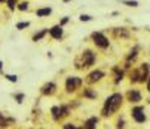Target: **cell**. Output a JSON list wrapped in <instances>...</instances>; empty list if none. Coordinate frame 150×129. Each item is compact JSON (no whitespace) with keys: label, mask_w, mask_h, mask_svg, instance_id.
<instances>
[{"label":"cell","mask_w":150,"mask_h":129,"mask_svg":"<svg viewBox=\"0 0 150 129\" xmlns=\"http://www.w3.org/2000/svg\"><path fill=\"white\" fill-rule=\"evenodd\" d=\"M122 101H123V98H122L120 93L111 95V96L107 99V102H105L104 110H102V114H104V116H111L112 113H116V111L120 108V105H122Z\"/></svg>","instance_id":"6da1fadb"},{"label":"cell","mask_w":150,"mask_h":129,"mask_svg":"<svg viewBox=\"0 0 150 129\" xmlns=\"http://www.w3.org/2000/svg\"><path fill=\"white\" fill-rule=\"evenodd\" d=\"M81 60L83 62H81V64H78V68H89L95 63V54L90 50H86L83 53V56H81Z\"/></svg>","instance_id":"7a4b0ae2"},{"label":"cell","mask_w":150,"mask_h":129,"mask_svg":"<svg viewBox=\"0 0 150 129\" xmlns=\"http://www.w3.org/2000/svg\"><path fill=\"white\" fill-rule=\"evenodd\" d=\"M92 39H93V42L98 45V47H101V48H107L108 45H110V42H108V39L101 33V32H95L93 35H92Z\"/></svg>","instance_id":"3957f363"},{"label":"cell","mask_w":150,"mask_h":129,"mask_svg":"<svg viewBox=\"0 0 150 129\" xmlns=\"http://www.w3.org/2000/svg\"><path fill=\"white\" fill-rule=\"evenodd\" d=\"M81 78H77V77H69V78L66 80V92H75L77 89H80L81 86Z\"/></svg>","instance_id":"277c9868"},{"label":"cell","mask_w":150,"mask_h":129,"mask_svg":"<svg viewBox=\"0 0 150 129\" xmlns=\"http://www.w3.org/2000/svg\"><path fill=\"white\" fill-rule=\"evenodd\" d=\"M51 113H53L54 120H60L62 117H65V116L69 114V110L66 107H53L51 108Z\"/></svg>","instance_id":"5b68a950"},{"label":"cell","mask_w":150,"mask_h":129,"mask_svg":"<svg viewBox=\"0 0 150 129\" xmlns=\"http://www.w3.org/2000/svg\"><path fill=\"white\" fill-rule=\"evenodd\" d=\"M143 111H144V108H141V107H137V108L132 110V117H134L135 122H138V123L146 122V114Z\"/></svg>","instance_id":"8992f818"},{"label":"cell","mask_w":150,"mask_h":129,"mask_svg":"<svg viewBox=\"0 0 150 129\" xmlns=\"http://www.w3.org/2000/svg\"><path fill=\"white\" fill-rule=\"evenodd\" d=\"M147 77H149V64L144 63L141 66V74L138 72V81H141V83L147 81Z\"/></svg>","instance_id":"52a82bcc"},{"label":"cell","mask_w":150,"mask_h":129,"mask_svg":"<svg viewBox=\"0 0 150 129\" xmlns=\"http://www.w3.org/2000/svg\"><path fill=\"white\" fill-rule=\"evenodd\" d=\"M126 96H128V101H131V102H140L141 101V93L137 92V90H129Z\"/></svg>","instance_id":"ba28073f"},{"label":"cell","mask_w":150,"mask_h":129,"mask_svg":"<svg viewBox=\"0 0 150 129\" xmlns=\"http://www.w3.org/2000/svg\"><path fill=\"white\" fill-rule=\"evenodd\" d=\"M41 92H42V95H53V93L56 92V84H54V83L45 84V86L41 89Z\"/></svg>","instance_id":"9c48e42d"},{"label":"cell","mask_w":150,"mask_h":129,"mask_svg":"<svg viewBox=\"0 0 150 129\" xmlns=\"http://www.w3.org/2000/svg\"><path fill=\"white\" fill-rule=\"evenodd\" d=\"M102 77H104V72H102V71H93V72L89 75L87 81H89V83H95V81H99Z\"/></svg>","instance_id":"30bf717a"},{"label":"cell","mask_w":150,"mask_h":129,"mask_svg":"<svg viewBox=\"0 0 150 129\" xmlns=\"http://www.w3.org/2000/svg\"><path fill=\"white\" fill-rule=\"evenodd\" d=\"M50 35H51L54 39H60L62 35H63V30H62L60 26H54L53 29H50Z\"/></svg>","instance_id":"8fae6325"},{"label":"cell","mask_w":150,"mask_h":129,"mask_svg":"<svg viewBox=\"0 0 150 129\" xmlns=\"http://www.w3.org/2000/svg\"><path fill=\"white\" fill-rule=\"evenodd\" d=\"M96 123H98V119L96 117H90L89 120L84 123V128L83 129H95L96 128Z\"/></svg>","instance_id":"7c38bea8"},{"label":"cell","mask_w":150,"mask_h":129,"mask_svg":"<svg viewBox=\"0 0 150 129\" xmlns=\"http://www.w3.org/2000/svg\"><path fill=\"white\" fill-rule=\"evenodd\" d=\"M50 14H51V9L50 8H44V9H38L36 11L38 17H45V15H50Z\"/></svg>","instance_id":"4fadbf2b"},{"label":"cell","mask_w":150,"mask_h":129,"mask_svg":"<svg viewBox=\"0 0 150 129\" xmlns=\"http://www.w3.org/2000/svg\"><path fill=\"white\" fill-rule=\"evenodd\" d=\"M114 36H123V38H128L129 33L125 30V29H116L114 30Z\"/></svg>","instance_id":"5bb4252c"},{"label":"cell","mask_w":150,"mask_h":129,"mask_svg":"<svg viewBox=\"0 0 150 129\" xmlns=\"http://www.w3.org/2000/svg\"><path fill=\"white\" fill-rule=\"evenodd\" d=\"M47 33H48V30H47V29H45V30H41L39 33H36V35L33 36V41L36 42V41H39V39H42V38H44V36H45Z\"/></svg>","instance_id":"9a60e30c"},{"label":"cell","mask_w":150,"mask_h":129,"mask_svg":"<svg viewBox=\"0 0 150 129\" xmlns=\"http://www.w3.org/2000/svg\"><path fill=\"white\" fill-rule=\"evenodd\" d=\"M84 96H86V98H90V99H95V98H96V93L92 92L90 89H86V90H84Z\"/></svg>","instance_id":"2e32d148"},{"label":"cell","mask_w":150,"mask_h":129,"mask_svg":"<svg viewBox=\"0 0 150 129\" xmlns=\"http://www.w3.org/2000/svg\"><path fill=\"white\" fill-rule=\"evenodd\" d=\"M29 26H30V23H27V21H24V23H18V24H17V29L23 30V29H26V27H29Z\"/></svg>","instance_id":"e0dca14e"},{"label":"cell","mask_w":150,"mask_h":129,"mask_svg":"<svg viewBox=\"0 0 150 129\" xmlns=\"http://www.w3.org/2000/svg\"><path fill=\"white\" fill-rule=\"evenodd\" d=\"M27 8H29V3H27V2H21V3L18 5V9H20V11H27Z\"/></svg>","instance_id":"ac0fdd59"},{"label":"cell","mask_w":150,"mask_h":129,"mask_svg":"<svg viewBox=\"0 0 150 129\" xmlns=\"http://www.w3.org/2000/svg\"><path fill=\"white\" fill-rule=\"evenodd\" d=\"M15 99H17V102H18V104H21V102H23V99H24V95H23V93H18V95H15Z\"/></svg>","instance_id":"d6986e66"},{"label":"cell","mask_w":150,"mask_h":129,"mask_svg":"<svg viewBox=\"0 0 150 129\" xmlns=\"http://www.w3.org/2000/svg\"><path fill=\"white\" fill-rule=\"evenodd\" d=\"M123 3L128 5V6H137V5H138V3L135 2V0H132V2H131V0H126V2H123Z\"/></svg>","instance_id":"ffe728a7"},{"label":"cell","mask_w":150,"mask_h":129,"mask_svg":"<svg viewBox=\"0 0 150 129\" xmlns=\"http://www.w3.org/2000/svg\"><path fill=\"white\" fill-rule=\"evenodd\" d=\"M8 6H9V9H14L15 8V0H8Z\"/></svg>","instance_id":"44dd1931"},{"label":"cell","mask_w":150,"mask_h":129,"mask_svg":"<svg viewBox=\"0 0 150 129\" xmlns=\"http://www.w3.org/2000/svg\"><path fill=\"white\" fill-rule=\"evenodd\" d=\"M6 78H8L9 81H12V83L17 81V77H15V75H6Z\"/></svg>","instance_id":"7402d4cb"},{"label":"cell","mask_w":150,"mask_h":129,"mask_svg":"<svg viewBox=\"0 0 150 129\" xmlns=\"http://www.w3.org/2000/svg\"><path fill=\"white\" fill-rule=\"evenodd\" d=\"M80 20H81V21H89V20H92V17H90V15H81Z\"/></svg>","instance_id":"603a6c76"},{"label":"cell","mask_w":150,"mask_h":129,"mask_svg":"<svg viewBox=\"0 0 150 129\" xmlns=\"http://www.w3.org/2000/svg\"><path fill=\"white\" fill-rule=\"evenodd\" d=\"M65 129H78V128H75L74 125H71V123H68V125H65Z\"/></svg>","instance_id":"cb8c5ba5"},{"label":"cell","mask_w":150,"mask_h":129,"mask_svg":"<svg viewBox=\"0 0 150 129\" xmlns=\"http://www.w3.org/2000/svg\"><path fill=\"white\" fill-rule=\"evenodd\" d=\"M68 21H69V18H63V20L60 21V27H62V26H63V24H66Z\"/></svg>","instance_id":"d4e9b609"},{"label":"cell","mask_w":150,"mask_h":129,"mask_svg":"<svg viewBox=\"0 0 150 129\" xmlns=\"http://www.w3.org/2000/svg\"><path fill=\"white\" fill-rule=\"evenodd\" d=\"M117 129H123V120H119V125H117Z\"/></svg>","instance_id":"484cf974"},{"label":"cell","mask_w":150,"mask_h":129,"mask_svg":"<svg viewBox=\"0 0 150 129\" xmlns=\"http://www.w3.org/2000/svg\"><path fill=\"white\" fill-rule=\"evenodd\" d=\"M2 68H3V63H2V62H0V71H2Z\"/></svg>","instance_id":"4316f807"},{"label":"cell","mask_w":150,"mask_h":129,"mask_svg":"<svg viewBox=\"0 0 150 129\" xmlns=\"http://www.w3.org/2000/svg\"><path fill=\"white\" fill-rule=\"evenodd\" d=\"M2 2H3V0H0V3H2Z\"/></svg>","instance_id":"83f0119b"}]
</instances>
